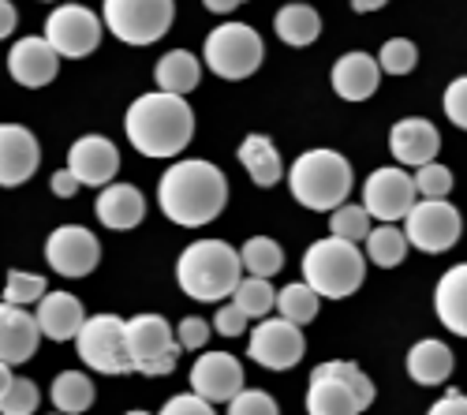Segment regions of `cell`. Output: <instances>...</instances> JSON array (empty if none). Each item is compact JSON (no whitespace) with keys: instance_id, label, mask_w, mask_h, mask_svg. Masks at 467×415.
<instances>
[{"instance_id":"1","label":"cell","mask_w":467,"mask_h":415,"mask_svg":"<svg viewBox=\"0 0 467 415\" xmlns=\"http://www.w3.org/2000/svg\"><path fill=\"white\" fill-rule=\"evenodd\" d=\"M158 202H161V213L172 224L202 229V224L217 221L221 210L228 206V180L213 161L187 158V161H176L161 176Z\"/></svg>"},{"instance_id":"2","label":"cell","mask_w":467,"mask_h":415,"mask_svg":"<svg viewBox=\"0 0 467 415\" xmlns=\"http://www.w3.org/2000/svg\"><path fill=\"white\" fill-rule=\"evenodd\" d=\"M124 131L142 158H176L194 139V112L187 98L153 90L131 101Z\"/></svg>"},{"instance_id":"3","label":"cell","mask_w":467,"mask_h":415,"mask_svg":"<svg viewBox=\"0 0 467 415\" xmlns=\"http://www.w3.org/2000/svg\"><path fill=\"white\" fill-rule=\"evenodd\" d=\"M176 281L183 296L202 299V304H221L224 296H236L244 281V258L224 240H194L176 258Z\"/></svg>"},{"instance_id":"4","label":"cell","mask_w":467,"mask_h":415,"mask_svg":"<svg viewBox=\"0 0 467 415\" xmlns=\"http://www.w3.org/2000/svg\"><path fill=\"white\" fill-rule=\"evenodd\" d=\"M352 165L337 150H306L296 158V165L288 169V187L292 199L315 213H333L348 202L352 195Z\"/></svg>"},{"instance_id":"5","label":"cell","mask_w":467,"mask_h":415,"mask_svg":"<svg viewBox=\"0 0 467 415\" xmlns=\"http://www.w3.org/2000/svg\"><path fill=\"white\" fill-rule=\"evenodd\" d=\"M367 277V254L337 236L310 244L303 254V281L326 299H348L363 288Z\"/></svg>"},{"instance_id":"6","label":"cell","mask_w":467,"mask_h":415,"mask_svg":"<svg viewBox=\"0 0 467 415\" xmlns=\"http://www.w3.org/2000/svg\"><path fill=\"white\" fill-rule=\"evenodd\" d=\"M370 404H374V382L356 363L333 359L315 367V374H310L306 415H359Z\"/></svg>"},{"instance_id":"7","label":"cell","mask_w":467,"mask_h":415,"mask_svg":"<svg viewBox=\"0 0 467 415\" xmlns=\"http://www.w3.org/2000/svg\"><path fill=\"white\" fill-rule=\"evenodd\" d=\"M206 67L217 75V79H251V75L262 67L265 46L254 26L247 23H224L217 30H210L206 46H202Z\"/></svg>"},{"instance_id":"8","label":"cell","mask_w":467,"mask_h":415,"mask_svg":"<svg viewBox=\"0 0 467 415\" xmlns=\"http://www.w3.org/2000/svg\"><path fill=\"white\" fill-rule=\"evenodd\" d=\"M105 26L128 46H153L176 19V0H105Z\"/></svg>"},{"instance_id":"9","label":"cell","mask_w":467,"mask_h":415,"mask_svg":"<svg viewBox=\"0 0 467 415\" xmlns=\"http://www.w3.org/2000/svg\"><path fill=\"white\" fill-rule=\"evenodd\" d=\"M128 352H131V367L146 379H161V374L176 370L180 359V341L172 326L161 315H135L128 322Z\"/></svg>"},{"instance_id":"10","label":"cell","mask_w":467,"mask_h":415,"mask_svg":"<svg viewBox=\"0 0 467 415\" xmlns=\"http://www.w3.org/2000/svg\"><path fill=\"white\" fill-rule=\"evenodd\" d=\"M79 359L98 374H128L131 352H128V322L120 315H94L87 318L79 333Z\"/></svg>"},{"instance_id":"11","label":"cell","mask_w":467,"mask_h":415,"mask_svg":"<svg viewBox=\"0 0 467 415\" xmlns=\"http://www.w3.org/2000/svg\"><path fill=\"white\" fill-rule=\"evenodd\" d=\"M460 229H463V217L449 199H419L404 221L408 244L419 247L422 254H441V251L456 247Z\"/></svg>"},{"instance_id":"12","label":"cell","mask_w":467,"mask_h":415,"mask_svg":"<svg viewBox=\"0 0 467 415\" xmlns=\"http://www.w3.org/2000/svg\"><path fill=\"white\" fill-rule=\"evenodd\" d=\"M419 192H415V176H408L400 165H385L374 169L363 183V206L370 217H378L381 224L393 221H408V213L415 210Z\"/></svg>"},{"instance_id":"13","label":"cell","mask_w":467,"mask_h":415,"mask_svg":"<svg viewBox=\"0 0 467 415\" xmlns=\"http://www.w3.org/2000/svg\"><path fill=\"white\" fill-rule=\"evenodd\" d=\"M46 42L60 53V60H83L101 46V19L83 5H60L46 19Z\"/></svg>"},{"instance_id":"14","label":"cell","mask_w":467,"mask_h":415,"mask_svg":"<svg viewBox=\"0 0 467 415\" xmlns=\"http://www.w3.org/2000/svg\"><path fill=\"white\" fill-rule=\"evenodd\" d=\"M303 352H306L303 329L288 318H262L251 329L247 356L265 370H292L303 359Z\"/></svg>"},{"instance_id":"15","label":"cell","mask_w":467,"mask_h":415,"mask_svg":"<svg viewBox=\"0 0 467 415\" xmlns=\"http://www.w3.org/2000/svg\"><path fill=\"white\" fill-rule=\"evenodd\" d=\"M46 258L60 277H87L101 262V240L83 224H60L46 240Z\"/></svg>"},{"instance_id":"16","label":"cell","mask_w":467,"mask_h":415,"mask_svg":"<svg viewBox=\"0 0 467 415\" xmlns=\"http://www.w3.org/2000/svg\"><path fill=\"white\" fill-rule=\"evenodd\" d=\"M191 393L210 404H232L244 393V363L228 352H206L191 367Z\"/></svg>"},{"instance_id":"17","label":"cell","mask_w":467,"mask_h":415,"mask_svg":"<svg viewBox=\"0 0 467 415\" xmlns=\"http://www.w3.org/2000/svg\"><path fill=\"white\" fill-rule=\"evenodd\" d=\"M67 169L83 187H98V192H105V187L112 183V176L120 172V150L101 135H83L67 150Z\"/></svg>"},{"instance_id":"18","label":"cell","mask_w":467,"mask_h":415,"mask_svg":"<svg viewBox=\"0 0 467 415\" xmlns=\"http://www.w3.org/2000/svg\"><path fill=\"white\" fill-rule=\"evenodd\" d=\"M8 71L12 79L26 90H42L57 79L60 71V53L46 42V37H19L8 53Z\"/></svg>"},{"instance_id":"19","label":"cell","mask_w":467,"mask_h":415,"mask_svg":"<svg viewBox=\"0 0 467 415\" xmlns=\"http://www.w3.org/2000/svg\"><path fill=\"white\" fill-rule=\"evenodd\" d=\"M42 146L23 124H0V187H19L37 172Z\"/></svg>"},{"instance_id":"20","label":"cell","mask_w":467,"mask_h":415,"mask_svg":"<svg viewBox=\"0 0 467 415\" xmlns=\"http://www.w3.org/2000/svg\"><path fill=\"white\" fill-rule=\"evenodd\" d=\"M389 150L404 169H422V165H434L438 150H441V135L431 120L422 117H408L400 124H393L389 131Z\"/></svg>"},{"instance_id":"21","label":"cell","mask_w":467,"mask_h":415,"mask_svg":"<svg viewBox=\"0 0 467 415\" xmlns=\"http://www.w3.org/2000/svg\"><path fill=\"white\" fill-rule=\"evenodd\" d=\"M37 341H42L37 315H26V307L16 304H0V363H26L37 352Z\"/></svg>"},{"instance_id":"22","label":"cell","mask_w":467,"mask_h":415,"mask_svg":"<svg viewBox=\"0 0 467 415\" xmlns=\"http://www.w3.org/2000/svg\"><path fill=\"white\" fill-rule=\"evenodd\" d=\"M329 79H333L337 98H344V101H367L381 87V64L370 53H344L333 64Z\"/></svg>"},{"instance_id":"23","label":"cell","mask_w":467,"mask_h":415,"mask_svg":"<svg viewBox=\"0 0 467 415\" xmlns=\"http://www.w3.org/2000/svg\"><path fill=\"white\" fill-rule=\"evenodd\" d=\"M37 326H42V337H49V341H79L87 311L71 292H49L37 304Z\"/></svg>"},{"instance_id":"24","label":"cell","mask_w":467,"mask_h":415,"mask_svg":"<svg viewBox=\"0 0 467 415\" xmlns=\"http://www.w3.org/2000/svg\"><path fill=\"white\" fill-rule=\"evenodd\" d=\"M94 213L105 229L124 233V229H135V224L146 217V199L131 183H109L94 202Z\"/></svg>"},{"instance_id":"25","label":"cell","mask_w":467,"mask_h":415,"mask_svg":"<svg viewBox=\"0 0 467 415\" xmlns=\"http://www.w3.org/2000/svg\"><path fill=\"white\" fill-rule=\"evenodd\" d=\"M434 311L441 326L467 341V262L449 266L434 288Z\"/></svg>"},{"instance_id":"26","label":"cell","mask_w":467,"mask_h":415,"mask_svg":"<svg viewBox=\"0 0 467 415\" xmlns=\"http://www.w3.org/2000/svg\"><path fill=\"white\" fill-rule=\"evenodd\" d=\"M240 165L247 169V176L258 187H274L285 176V161H281L277 146H274V139H269V135H247L240 142Z\"/></svg>"},{"instance_id":"27","label":"cell","mask_w":467,"mask_h":415,"mask_svg":"<svg viewBox=\"0 0 467 415\" xmlns=\"http://www.w3.org/2000/svg\"><path fill=\"white\" fill-rule=\"evenodd\" d=\"M153 79H158V90L187 98L194 87H199V79H202V64H199V57L187 53V49H172V53H165L158 60V67H153Z\"/></svg>"},{"instance_id":"28","label":"cell","mask_w":467,"mask_h":415,"mask_svg":"<svg viewBox=\"0 0 467 415\" xmlns=\"http://www.w3.org/2000/svg\"><path fill=\"white\" fill-rule=\"evenodd\" d=\"M408 374L415 386H441L452 374V352L441 341H419L408 352Z\"/></svg>"},{"instance_id":"29","label":"cell","mask_w":467,"mask_h":415,"mask_svg":"<svg viewBox=\"0 0 467 415\" xmlns=\"http://www.w3.org/2000/svg\"><path fill=\"white\" fill-rule=\"evenodd\" d=\"M274 30L285 46L292 49H303L310 42H318L322 34V16L310 8V5H285L277 16H274Z\"/></svg>"},{"instance_id":"30","label":"cell","mask_w":467,"mask_h":415,"mask_svg":"<svg viewBox=\"0 0 467 415\" xmlns=\"http://www.w3.org/2000/svg\"><path fill=\"white\" fill-rule=\"evenodd\" d=\"M53 404L64 415H79L94 404V382L83 370H60L53 379Z\"/></svg>"},{"instance_id":"31","label":"cell","mask_w":467,"mask_h":415,"mask_svg":"<svg viewBox=\"0 0 467 415\" xmlns=\"http://www.w3.org/2000/svg\"><path fill=\"white\" fill-rule=\"evenodd\" d=\"M240 258H244V274H247V277L269 281L274 274L285 270V251H281L277 240H269V236H251V240L240 247Z\"/></svg>"},{"instance_id":"32","label":"cell","mask_w":467,"mask_h":415,"mask_svg":"<svg viewBox=\"0 0 467 415\" xmlns=\"http://www.w3.org/2000/svg\"><path fill=\"white\" fill-rule=\"evenodd\" d=\"M318 304H322V296L310 288L306 281L285 285V288L277 292V311H281V318H288V322H296V326L315 322V318H318Z\"/></svg>"},{"instance_id":"33","label":"cell","mask_w":467,"mask_h":415,"mask_svg":"<svg viewBox=\"0 0 467 415\" xmlns=\"http://www.w3.org/2000/svg\"><path fill=\"white\" fill-rule=\"evenodd\" d=\"M408 254V236L397 229V224H378V229L367 236V258L381 270L400 266Z\"/></svg>"},{"instance_id":"34","label":"cell","mask_w":467,"mask_h":415,"mask_svg":"<svg viewBox=\"0 0 467 415\" xmlns=\"http://www.w3.org/2000/svg\"><path fill=\"white\" fill-rule=\"evenodd\" d=\"M232 304H236L247 318H265L269 311L277 307V292H274V285L262 281V277H244L236 296H232Z\"/></svg>"},{"instance_id":"35","label":"cell","mask_w":467,"mask_h":415,"mask_svg":"<svg viewBox=\"0 0 467 415\" xmlns=\"http://www.w3.org/2000/svg\"><path fill=\"white\" fill-rule=\"evenodd\" d=\"M374 229H370V213H367V206H352V202H344L340 210H333L329 213V236H337V240H348V244H367V236H370Z\"/></svg>"},{"instance_id":"36","label":"cell","mask_w":467,"mask_h":415,"mask_svg":"<svg viewBox=\"0 0 467 415\" xmlns=\"http://www.w3.org/2000/svg\"><path fill=\"white\" fill-rule=\"evenodd\" d=\"M46 292V277L42 274H26V270H12L5 281V304L26 307V304H42Z\"/></svg>"},{"instance_id":"37","label":"cell","mask_w":467,"mask_h":415,"mask_svg":"<svg viewBox=\"0 0 467 415\" xmlns=\"http://www.w3.org/2000/svg\"><path fill=\"white\" fill-rule=\"evenodd\" d=\"M378 64L385 75H408L419 64V49H415V42H408V37H389L378 53Z\"/></svg>"},{"instance_id":"38","label":"cell","mask_w":467,"mask_h":415,"mask_svg":"<svg viewBox=\"0 0 467 415\" xmlns=\"http://www.w3.org/2000/svg\"><path fill=\"white\" fill-rule=\"evenodd\" d=\"M415 192L422 195V199H449V192H452V172L445 169V165H422V169H415Z\"/></svg>"},{"instance_id":"39","label":"cell","mask_w":467,"mask_h":415,"mask_svg":"<svg viewBox=\"0 0 467 415\" xmlns=\"http://www.w3.org/2000/svg\"><path fill=\"white\" fill-rule=\"evenodd\" d=\"M37 408V386L30 379H16L8 393L0 397V415H34Z\"/></svg>"},{"instance_id":"40","label":"cell","mask_w":467,"mask_h":415,"mask_svg":"<svg viewBox=\"0 0 467 415\" xmlns=\"http://www.w3.org/2000/svg\"><path fill=\"white\" fill-rule=\"evenodd\" d=\"M228 415H281L277 400L262 389H244L236 400L228 404Z\"/></svg>"},{"instance_id":"41","label":"cell","mask_w":467,"mask_h":415,"mask_svg":"<svg viewBox=\"0 0 467 415\" xmlns=\"http://www.w3.org/2000/svg\"><path fill=\"white\" fill-rule=\"evenodd\" d=\"M445 117L460 128V131H467V75H460V79H452L449 87H445Z\"/></svg>"},{"instance_id":"42","label":"cell","mask_w":467,"mask_h":415,"mask_svg":"<svg viewBox=\"0 0 467 415\" xmlns=\"http://www.w3.org/2000/svg\"><path fill=\"white\" fill-rule=\"evenodd\" d=\"M176 341H180V348H187V352L206 348V341H210V322L187 315V318L176 326Z\"/></svg>"},{"instance_id":"43","label":"cell","mask_w":467,"mask_h":415,"mask_svg":"<svg viewBox=\"0 0 467 415\" xmlns=\"http://www.w3.org/2000/svg\"><path fill=\"white\" fill-rule=\"evenodd\" d=\"M161 415H217V411H213V404L202 400L199 393H180V397H172V400L161 408Z\"/></svg>"},{"instance_id":"44","label":"cell","mask_w":467,"mask_h":415,"mask_svg":"<svg viewBox=\"0 0 467 415\" xmlns=\"http://www.w3.org/2000/svg\"><path fill=\"white\" fill-rule=\"evenodd\" d=\"M247 315L236 307V304H224V307H217V318H213V329L217 333H224V337H240L244 329H247Z\"/></svg>"},{"instance_id":"45","label":"cell","mask_w":467,"mask_h":415,"mask_svg":"<svg viewBox=\"0 0 467 415\" xmlns=\"http://www.w3.org/2000/svg\"><path fill=\"white\" fill-rule=\"evenodd\" d=\"M426 415H467V393H460V389H449L431 411Z\"/></svg>"},{"instance_id":"46","label":"cell","mask_w":467,"mask_h":415,"mask_svg":"<svg viewBox=\"0 0 467 415\" xmlns=\"http://www.w3.org/2000/svg\"><path fill=\"white\" fill-rule=\"evenodd\" d=\"M79 187H83V183L71 176V169H60V172H53V195H57V199H71L75 192H79Z\"/></svg>"},{"instance_id":"47","label":"cell","mask_w":467,"mask_h":415,"mask_svg":"<svg viewBox=\"0 0 467 415\" xmlns=\"http://www.w3.org/2000/svg\"><path fill=\"white\" fill-rule=\"evenodd\" d=\"M16 23H19L16 5H12V0H0V37H8L16 30Z\"/></svg>"},{"instance_id":"48","label":"cell","mask_w":467,"mask_h":415,"mask_svg":"<svg viewBox=\"0 0 467 415\" xmlns=\"http://www.w3.org/2000/svg\"><path fill=\"white\" fill-rule=\"evenodd\" d=\"M206 5V12H213V16H228V12H236L244 0H202Z\"/></svg>"},{"instance_id":"49","label":"cell","mask_w":467,"mask_h":415,"mask_svg":"<svg viewBox=\"0 0 467 415\" xmlns=\"http://www.w3.org/2000/svg\"><path fill=\"white\" fill-rule=\"evenodd\" d=\"M389 0H352V8L359 12V16H370V12H378V8H385Z\"/></svg>"},{"instance_id":"50","label":"cell","mask_w":467,"mask_h":415,"mask_svg":"<svg viewBox=\"0 0 467 415\" xmlns=\"http://www.w3.org/2000/svg\"><path fill=\"white\" fill-rule=\"evenodd\" d=\"M16 379H12V367L8 363H0V397H5L8 393V386H12Z\"/></svg>"},{"instance_id":"51","label":"cell","mask_w":467,"mask_h":415,"mask_svg":"<svg viewBox=\"0 0 467 415\" xmlns=\"http://www.w3.org/2000/svg\"><path fill=\"white\" fill-rule=\"evenodd\" d=\"M128 415H150V411H128Z\"/></svg>"},{"instance_id":"52","label":"cell","mask_w":467,"mask_h":415,"mask_svg":"<svg viewBox=\"0 0 467 415\" xmlns=\"http://www.w3.org/2000/svg\"><path fill=\"white\" fill-rule=\"evenodd\" d=\"M57 415H64V411H57Z\"/></svg>"}]
</instances>
